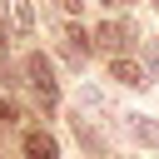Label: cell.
<instances>
[{"instance_id": "cell-1", "label": "cell", "mask_w": 159, "mask_h": 159, "mask_svg": "<svg viewBox=\"0 0 159 159\" xmlns=\"http://www.w3.org/2000/svg\"><path fill=\"white\" fill-rule=\"evenodd\" d=\"M25 75H30V84H35L40 104H45V109H55V99H60V84H55V70H50V60H45V55H30V60H25Z\"/></svg>"}, {"instance_id": "cell-2", "label": "cell", "mask_w": 159, "mask_h": 159, "mask_svg": "<svg viewBox=\"0 0 159 159\" xmlns=\"http://www.w3.org/2000/svg\"><path fill=\"white\" fill-rule=\"evenodd\" d=\"M94 40H99L104 50H114V55H119V50L134 40V25H129V20H104V25L94 30Z\"/></svg>"}, {"instance_id": "cell-3", "label": "cell", "mask_w": 159, "mask_h": 159, "mask_svg": "<svg viewBox=\"0 0 159 159\" xmlns=\"http://www.w3.org/2000/svg\"><path fill=\"white\" fill-rule=\"evenodd\" d=\"M109 80H119L124 89H144L149 80H144V70L134 65V60H124V55H114V65H109Z\"/></svg>"}, {"instance_id": "cell-4", "label": "cell", "mask_w": 159, "mask_h": 159, "mask_svg": "<svg viewBox=\"0 0 159 159\" xmlns=\"http://www.w3.org/2000/svg\"><path fill=\"white\" fill-rule=\"evenodd\" d=\"M0 10H5V20H10L20 35L35 30V10H30V0H0Z\"/></svg>"}, {"instance_id": "cell-5", "label": "cell", "mask_w": 159, "mask_h": 159, "mask_svg": "<svg viewBox=\"0 0 159 159\" xmlns=\"http://www.w3.org/2000/svg\"><path fill=\"white\" fill-rule=\"evenodd\" d=\"M124 124H129V134H134L144 149H159V124H154L149 114H124Z\"/></svg>"}, {"instance_id": "cell-6", "label": "cell", "mask_w": 159, "mask_h": 159, "mask_svg": "<svg viewBox=\"0 0 159 159\" xmlns=\"http://www.w3.org/2000/svg\"><path fill=\"white\" fill-rule=\"evenodd\" d=\"M25 159H60V149H55V139L45 129H30L25 134Z\"/></svg>"}, {"instance_id": "cell-7", "label": "cell", "mask_w": 159, "mask_h": 159, "mask_svg": "<svg viewBox=\"0 0 159 159\" xmlns=\"http://www.w3.org/2000/svg\"><path fill=\"white\" fill-rule=\"evenodd\" d=\"M89 45H94V40H89V35L80 30V25H70V30H65V50H70V60H75V65H84Z\"/></svg>"}, {"instance_id": "cell-8", "label": "cell", "mask_w": 159, "mask_h": 159, "mask_svg": "<svg viewBox=\"0 0 159 159\" xmlns=\"http://www.w3.org/2000/svg\"><path fill=\"white\" fill-rule=\"evenodd\" d=\"M10 119H15V109H10L5 99H0V124H10Z\"/></svg>"}, {"instance_id": "cell-9", "label": "cell", "mask_w": 159, "mask_h": 159, "mask_svg": "<svg viewBox=\"0 0 159 159\" xmlns=\"http://www.w3.org/2000/svg\"><path fill=\"white\" fill-rule=\"evenodd\" d=\"M60 5H65V10H80V0H60Z\"/></svg>"}, {"instance_id": "cell-10", "label": "cell", "mask_w": 159, "mask_h": 159, "mask_svg": "<svg viewBox=\"0 0 159 159\" xmlns=\"http://www.w3.org/2000/svg\"><path fill=\"white\" fill-rule=\"evenodd\" d=\"M0 45H5V25H0Z\"/></svg>"}]
</instances>
